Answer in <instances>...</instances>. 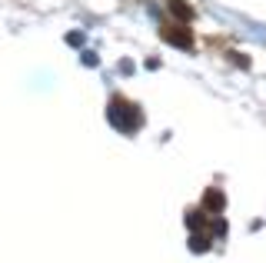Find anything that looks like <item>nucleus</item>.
I'll return each mask as SVG.
<instances>
[{
	"label": "nucleus",
	"mask_w": 266,
	"mask_h": 263,
	"mask_svg": "<svg viewBox=\"0 0 266 263\" xmlns=\"http://www.w3.org/2000/svg\"><path fill=\"white\" fill-rule=\"evenodd\" d=\"M160 37L170 40V44H177L180 50H193V33H190L187 23H163L160 27Z\"/></svg>",
	"instance_id": "obj_2"
},
{
	"label": "nucleus",
	"mask_w": 266,
	"mask_h": 263,
	"mask_svg": "<svg viewBox=\"0 0 266 263\" xmlns=\"http://www.w3.org/2000/svg\"><path fill=\"white\" fill-rule=\"evenodd\" d=\"M187 223H190V227H203V223H206V213H203V207L190 210V213H187Z\"/></svg>",
	"instance_id": "obj_6"
},
{
	"label": "nucleus",
	"mask_w": 266,
	"mask_h": 263,
	"mask_svg": "<svg viewBox=\"0 0 266 263\" xmlns=\"http://www.w3.org/2000/svg\"><path fill=\"white\" fill-rule=\"evenodd\" d=\"M107 117H110V123L117 127V130H123V133H136V127L143 123L140 107H133L130 100H123V97H110Z\"/></svg>",
	"instance_id": "obj_1"
},
{
	"label": "nucleus",
	"mask_w": 266,
	"mask_h": 263,
	"mask_svg": "<svg viewBox=\"0 0 266 263\" xmlns=\"http://www.w3.org/2000/svg\"><path fill=\"white\" fill-rule=\"evenodd\" d=\"M206 247H210V240H206V233H193V237H190V250L203 253Z\"/></svg>",
	"instance_id": "obj_5"
},
{
	"label": "nucleus",
	"mask_w": 266,
	"mask_h": 263,
	"mask_svg": "<svg viewBox=\"0 0 266 263\" xmlns=\"http://www.w3.org/2000/svg\"><path fill=\"white\" fill-rule=\"evenodd\" d=\"M170 10L177 13V17H180L183 23H187V20H193V10H190V7L183 3V0H170Z\"/></svg>",
	"instance_id": "obj_4"
},
{
	"label": "nucleus",
	"mask_w": 266,
	"mask_h": 263,
	"mask_svg": "<svg viewBox=\"0 0 266 263\" xmlns=\"http://www.w3.org/2000/svg\"><path fill=\"white\" fill-rule=\"evenodd\" d=\"M223 207H226V197H223L216 186H210V190L203 193V210H206V213H223Z\"/></svg>",
	"instance_id": "obj_3"
},
{
	"label": "nucleus",
	"mask_w": 266,
	"mask_h": 263,
	"mask_svg": "<svg viewBox=\"0 0 266 263\" xmlns=\"http://www.w3.org/2000/svg\"><path fill=\"white\" fill-rule=\"evenodd\" d=\"M230 60H233L236 67H250V60H246V57H236V54H230Z\"/></svg>",
	"instance_id": "obj_8"
},
{
	"label": "nucleus",
	"mask_w": 266,
	"mask_h": 263,
	"mask_svg": "<svg viewBox=\"0 0 266 263\" xmlns=\"http://www.w3.org/2000/svg\"><path fill=\"white\" fill-rule=\"evenodd\" d=\"M223 233H226V223H223V220H216V223L210 227V237H223Z\"/></svg>",
	"instance_id": "obj_7"
}]
</instances>
